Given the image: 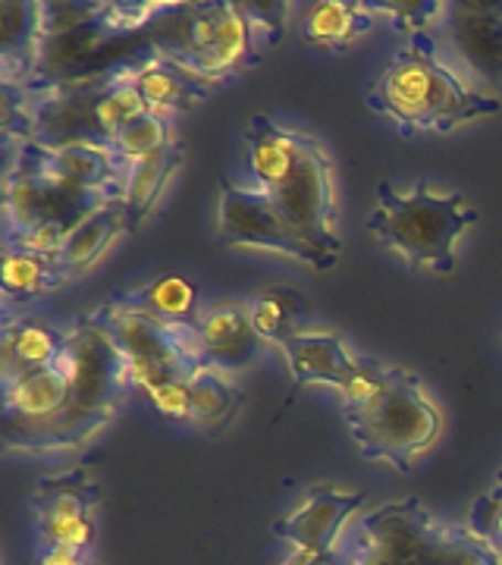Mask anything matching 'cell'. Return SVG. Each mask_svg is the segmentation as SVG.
Wrapping results in <instances>:
<instances>
[{"mask_svg": "<svg viewBox=\"0 0 502 565\" xmlns=\"http://www.w3.org/2000/svg\"><path fill=\"white\" fill-rule=\"evenodd\" d=\"M61 362L70 374L66 403L47 422L3 430V444L10 449H25V452L79 449L107 427L120 405L122 393L132 386L122 355L107 340V333L92 318V311L82 315L76 327L70 330Z\"/></svg>", "mask_w": 502, "mask_h": 565, "instance_id": "obj_1", "label": "cell"}, {"mask_svg": "<svg viewBox=\"0 0 502 565\" xmlns=\"http://www.w3.org/2000/svg\"><path fill=\"white\" fill-rule=\"evenodd\" d=\"M323 565H502V556L468 525L440 522L418 497H408L349 522Z\"/></svg>", "mask_w": 502, "mask_h": 565, "instance_id": "obj_2", "label": "cell"}, {"mask_svg": "<svg viewBox=\"0 0 502 565\" xmlns=\"http://www.w3.org/2000/svg\"><path fill=\"white\" fill-rule=\"evenodd\" d=\"M367 107L399 126L405 136L412 132H449L456 126L481 117H493L502 110V98L464 85L449 66L437 57L434 39L408 35L405 47L374 82Z\"/></svg>", "mask_w": 502, "mask_h": 565, "instance_id": "obj_3", "label": "cell"}, {"mask_svg": "<svg viewBox=\"0 0 502 565\" xmlns=\"http://www.w3.org/2000/svg\"><path fill=\"white\" fill-rule=\"evenodd\" d=\"M258 22L245 3H177L163 7L148 25V39L158 57H167L199 82L236 76L261 61L255 51Z\"/></svg>", "mask_w": 502, "mask_h": 565, "instance_id": "obj_4", "label": "cell"}, {"mask_svg": "<svg viewBox=\"0 0 502 565\" xmlns=\"http://www.w3.org/2000/svg\"><path fill=\"white\" fill-rule=\"evenodd\" d=\"M478 223V211L462 192H434L427 180H418L412 192H396L389 182H377L374 211L367 230L389 252L402 255L418 270L452 274L456 245Z\"/></svg>", "mask_w": 502, "mask_h": 565, "instance_id": "obj_5", "label": "cell"}, {"mask_svg": "<svg viewBox=\"0 0 502 565\" xmlns=\"http://www.w3.org/2000/svg\"><path fill=\"white\" fill-rule=\"evenodd\" d=\"M345 424L364 459L396 471H408L442 434L440 408L424 393L421 377L405 367H389L381 396L362 412L345 415Z\"/></svg>", "mask_w": 502, "mask_h": 565, "instance_id": "obj_6", "label": "cell"}, {"mask_svg": "<svg viewBox=\"0 0 502 565\" xmlns=\"http://www.w3.org/2000/svg\"><path fill=\"white\" fill-rule=\"evenodd\" d=\"M221 243L229 248H255L274 252L286 258L308 262L314 270H330L337 258H330L311 239H305L292 223L280 214L261 189H242L221 180Z\"/></svg>", "mask_w": 502, "mask_h": 565, "instance_id": "obj_7", "label": "cell"}, {"mask_svg": "<svg viewBox=\"0 0 502 565\" xmlns=\"http://www.w3.org/2000/svg\"><path fill=\"white\" fill-rule=\"evenodd\" d=\"M104 202L107 195L76 192L70 185L51 180L29 154L25 145H20L17 161L7 163V195H3L7 236L41 230V226H61L73 233V226L85 221Z\"/></svg>", "mask_w": 502, "mask_h": 565, "instance_id": "obj_8", "label": "cell"}, {"mask_svg": "<svg viewBox=\"0 0 502 565\" xmlns=\"http://www.w3.org/2000/svg\"><path fill=\"white\" fill-rule=\"evenodd\" d=\"M270 202L280 207L286 221L299 230L305 239L318 245L330 258L340 262L342 243L337 236V177L333 161L314 139L305 136L299 167L270 192Z\"/></svg>", "mask_w": 502, "mask_h": 565, "instance_id": "obj_9", "label": "cell"}, {"mask_svg": "<svg viewBox=\"0 0 502 565\" xmlns=\"http://www.w3.org/2000/svg\"><path fill=\"white\" fill-rule=\"evenodd\" d=\"M92 318L107 333V340L122 355V362H154L180 371L182 377H192L201 364L199 333L192 327L158 321L151 315L129 311L114 302L98 305Z\"/></svg>", "mask_w": 502, "mask_h": 565, "instance_id": "obj_10", "label": "cell"}, {"mask_svg": "<svg viewBox=\"0 0 502 565\" xmlns=\"http://www.w3.org/2000/svg\"><path fill=\"white\" fill-rule=\"evenodd\" d=\"M95 505H98V484L88 468H70L61 475L41 478L32 493L41 546H66V550L92 553Z\"/></svg>", "mask_w": 502, "mask_h": 565, "instance_id": "obj_11", "label": "cell"}, {"mask_svg": "<svg viewBox=\"0 0 502 565\" xmlns=\"http://www.w3.org/2000/svg\"><path fill=\"white\" fill-rule=\"evenodd\" d=\"M364 500H367L364 493H345L327 484L311 487L305 500L286 519L274 522V534L289 541L299 553L327 559L337 550L342 531L349 527L352 515L362 509Z\"/></svg>", "mask_w": 502, "mask_h": 565, "instance_id": "obj_12", "label": "cell"}, {"mask_svg": "<svg viewBox=\"0 0 502 565\" xmlns=\"http://www.w3.org/2000/svg\"><path fill=\"white\" fill-rule=\"evenodd\" d=\"M25 148L41 170L61 185H70L76 192H88V195H107V199L122 195L126 163L117 161V154L104 145L44 148L39 141H25Z\"/></svg>", "mask_w": 502, "mask_h": 565, "instance_id": "obj_13", "label": "cell"}, {"mask_svg": "<svg viewBox=\"0 0 502 565\" xmlns=\"http://www.w3.org/2000/svg\"><path fill=\"white\" fill-rule=\"evenodd\" d=\"M201 364L214 371H239L258 359L261 337L255 333L248 308L239 302H217L204 308L199 327Z\"/></svg>", "mask_w": 502, "mask_h": 565, "instance_id": "obj_14", "label": "cell"}, {"mask_svg": "<svg viewBox=\"0 0 502 565\" xmlns=\"http://www.w3.org/2000/svg\"><path fill=\"white\" fill-rule=\"evenodd\" d=\"M452 44L471 73L502 79V3H452Z\"/></svg>", "mask_w": 502, "mask_h": 565, "instance_id": "obj_15", "label": "cell"}, {"mask_svg": "<svg viewBox=\"0 0 502 565\" xmlns=\"http://www.w3.org/2000/svg\"><path fill=\"white\" fill-rule=\"evenodd\" d=\"M41 3L0 0V73L3 85L25 88L41 51Z\"/></svg>", "mask_w": 502, "mask_h": 565, "instance_id": "obj_16", "label": "cell"}, {"mask_svg": "<svg viewBox=\"0 0 502 565\" xmlns=\"http://www.w3.org/2000/svg\"><path fill=\"white\" fill-rule=\"evenodd\" d=\"M70 333H61L51 323L35 321V318H20V321L3 323V337H0V374L3 384L20 381L32 371L51 367L61 362L66 352Z\"/></svg>", "mask_w": 502, "mask_h": 565, "instance_id": "obj_17", "label": "cell"}, {"mask_svg": "<svg viewBox=\"0 0 502 565\" xmlns=\"http://www.w3.org/2000/svg\"><path fill=\"white\" fill-rule=\"evenodd\" d=\"M66 396H70V374L63 362L3 384V430L54 418L66 403Z\"/></svg>", "mask_w": 502, "mask_h": 565, "instance_id": "obj_18", "label": "cell"}, {"mask_svg": "<svg viewBox=\"0 0 502 565\" xmlns=\"http://www.w3.org/2000/svg\"><path fill=\"white\" fill-rule=\"evenodd\" d=\"M245 141H248V158H252V173L258 177V189L261 192H277L282 182L292 177V170L299 167L301 145L305 136L282 129L270 117L255 114L245 129Z\"/></svg>", "mask_w": 502, "mask_h": 565, "instance_id": "obj_19", "label": "cell"}, {"mask_svg": "<svg viewBox=\"0 0 502 565\" xmlns=\"http://www.w3.org/2000/svg\"><path fill=\"white\" fill-rule=\"evenodd\" d=\"M280 349L296 384L301 386L323 384L337 390L355 364V355L333 333H296Z\"/></svg>", "mask_w": 502, "mask_h": 565, "instance_id": "obj_20", "label": "cell"}, {"mask_svg": "<svg viewBox=\"0 0 502 565\" xmlns=\"http://www.w3.org/2000/svg\"><path fill=\"white\" fill-rule=\"evenodd\" d=\"M182 145L173 141L161 151L141 158V161L126 167V182H122V204H126V223L129 233H139L145 221L151 217L154 204L163 195L167 182L180 173L182 167Z\"/></svg>", "mask_w": 502, "mask_h": 565, "instance_id": "obj_21", "label": "cell"}, {"mask_svg": "<svg viewBox=\"0 0 502 565\" xmlns=\"http://www.w3.org/2000/svg\"><path fill=\"white\" fill-rule=\"evenodd\" d=\"M114 302L120 308H129V311H141V315H151L158 321L192 327V330L199 327L201 315H204L199 286L180 277V274H163L158 280L145 282L141 289L117 296Z\"/></svg>", "mask_w": 502, "mask_h": 565, "instance_id": "obj_22", "label": "cell"}, {"mask_svg": "<svg viewBox=\"0 0 502 565\" xmlns=\"http://www.w3.org/2000/svg\"><path fill=\"white\" fill-rule=\"evenodd\" d=\"M122 230H129V223H126L122 195H117V199H107L85 221L73 226V233L66 236L61 255H57V264H61L63 274L70 277V274L88 270L110 248V243L120 236Z\"/></svg>", "mask_w": 502, "mask_h": 565, "instance_id": "obj_23", "label": "cell"}, {"mask_svg": "<svg viewBox=\"0 0 502 565\" xmlns=\"http://www.w3.org/2000/svg\"><path fill=\"white\" fill-rule=\"evenodd\" d=\"M132 79H136V88H139V95L145 98L151 114L189 110V107H195L207 95L204 82L189 76L177 63H170L167 57H158V54L136 63Z\"/></svg>", "mask_w": 502, "mask_h": 565, "instance_id": "obj_24", "label": "cell"}, {"mask_svg": "<svg viewBox=\"0 0 502 565\" xmlns=\"http://www.w3.org/2000/svg\"><path fill=\"white\" fill-rule=\"evenodd\" d=\"M374 20L377 17L367 10V3L318 0L305 17V39L327 51H345L374 29Z\"/></svg>", "mask_w": 502, "mask_h": 565, "instance_id": "obj_25", "label": "cell"}, {"mask_svg": "<svg viewBox=\"0 0 502 565\" xmlns=\"http://www.w3.org/2000/svg\"><path fill=\"white\" fill-rule=\"evenodd\" d=\"M63 280H66V274L54 258H44V255H35V252L7 245L3 270H0V282H3L7 299H39V296L54 292Z\"/></svg>", "mask_w": 502, "mask_h": 565, "instance_id": "obj_26", "label": "cell"}, {"mask_svg": "<svg viewBox=\"0 0 502 565\" xmlns=\"http://www.w3.org/2000/svg\"><path fill=\"white\" fill-rule=\"evenodd\" d=\"M132 70L136 66H126L120 73H114L110 82L100 88L98 104H95V122H98L100 141L107 148H110V141L117 139L129 122L139 120L141 114H148V104H145L139 88H136Z\"/></svg>", "mask_w": 502, "mask_h": 565, "instance_id": "obj_27", "label": "cell"}, {"mask_svg": "<svg viewBox=\"0 0 502 565\" xmlns=\"http://www.w3.org/2000/svg\"><path fill=\"white\" fill-rule=\"evenodd\" d=\"M305 308V296L289 289V286H274V289H264L255 302L248 305V318L255 333L261 337L264 343L282 345L286 340H292L299 330V315Z\"/></svg>", "mask_w": 502, "mask_h": 565, "instance_id": "obj_28", "label": "cell"}, {"mask_svg": "<svg viewBox=\"0 0 502 565\" xmlns=\"http://www.w3.org/2000/svg\"><path fill=\"white\" fill-rule=\"evenodd\" d=\"M236 405H239V396L226 384L221 371L199 367L192 374V424L195 427H217V424L229 422Z\"/></svg>", "mask_w": 502, "mask_h": 565, "instance_id": "obj_29", "label": "cell"}, {"mask_svg": "<svg viewBox=\"0 0 502 565\" xmlns=\"http://www.w3.org/2000/svg\"><path fill=\"white\" fill-rule=\"evenodd\" d=\"M173 129H170V120L163 114H141L139 120H132L126 129H122L117 139L110 141V151L117 154V161H122L126 167L129 163L141 161L154 151H161L167 145H173Z\"/></svg>", "mask_w": 502, "mask_h": 565, "instance_id": "obj_30", "label": "cell"}, {"mask_svg": "<svg viewBox=\"0 0 502 565\" xmlns=\"http://www.w3.org/2000/svg\"><path fill=\"white\" fill-rule=\"evenodd\" d=\"M386 371H389V367H383V364L371 362V359H359V355H355L352 371H349L345 381L337 386V393H340L342 399V415H355V412H362V408H367V405L374 403L383 393V386H386Z\"/></svg>", "mask_w": 502, "mask_h": 565, "instance_id": "obj_31", "label": "cell"}, {"mask_svg": "<svg viewBox=\"0 0 502 565\" xmlns=\"http://www.w3.org/2000/svg\"><path fill=\"white\" fill-rule=\"evenodd\" d=\"M107 7L110 3H73V0L41 3V39H57L82 25H92L107 13Z\"/></svg>", "mask_w": 502, "mask_h": 565, "instance_id": "obj_32", "label": "cell"}, {"mask_svg": "<svg viewBox=\"0 0 502 565\" xmlns=\"http://www.w3.org/2000/svg\"><path fill=\"white\" fill-rule=\"evenodd\" d=\"M367 10L374 17H386L389 25L399 29V32L421 35L424 25H430V22L437 20L446 7L437 3V0H421V3H367Z\"/></svg>", "mask_w": 502, "mask_h": 565, "instance_id": "obj_33", "label": "cell"}, {"mask_svg": "<svg viewBox=\"0 0 502 565\" xmlns=\"http://www.w3.org/2000/svg\"><path fill=\"white\" fill-rule=\"evenodd\" d=\"M468 531L502 556V497H496L493 490L478 497L468 512Z\"/></svg>", "mask_w": 502, "mask_h": 565, "instance_id": "obj_34", "label": "cell"}, {"mask_svg": "<svg viewBox=\"0 0 502 565\" xmlns=\"http://www.w3.org/2000/svg\"><path fill=\"white\" fill-rule=\"evenodd\" d=\"M154 408L173 418V422L192 424V377H177V381H167L158 390L148 393Z\"/></svg>", "mask_w": 502, "mask_h": 565, "instance_id": "obj_35", "label": "cell"}, {"mask_svg": "<svg viewBox=\"0 0 502 565\" xmlns=\"http://www.w3.org/2000/svg\"><path fill=\"white\" fill-rule=\"evenodd\" d=\"M248 17L258 22L267 44H280L282 32H286V13L289 3H245Z\"/></svg>", "mask_w": 502, "mask_h": 565, "instance_id": "obj_36", "label": "cell"}, {"mask_svg": "<svg viewBox=\"0 0 502 565\" xmlns=\"http://www.w3.org/2000/svg\"><path fill=\"white\" fill-rule=\"evenodd\" d=\"M39 565H98L88 553L66 550V546H41Z\"/></svg>", "mask_w": 502, "mask_h": 565, "instance_id": "obj_37", "label": "cell"}, {"mask_svg": "<svg viewBox=\"0 0 502 565\" xmlns=\"http://www.w3.org/2000/svg\"><path fill=\"white\" fill-rule=\"evenodd\" d=\"M493 493H496V497H502V468H500V475H496V487H493Z\"/></svg>", "mask_w": 502, "mask_h": 565, "instance_id": "obj_38", "label": "cell"}]
</instances>
